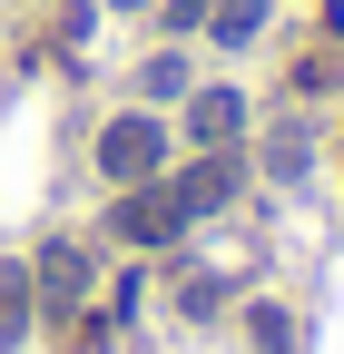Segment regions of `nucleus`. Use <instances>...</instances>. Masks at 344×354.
<instances>
[{"mask_svg":"<svg viewBox=\"0 0 344 354\" xmlns=\"http://www.w3.org/2000/svg\"><path fill=\"white\" fill-rule=\"evenodd\" d=\"M157 167H167V128L148 109H128V118L99 128V177H108V187H148Z\"/></svg>","mask_w":344,"mask_h":354,"instance_id":"1","label":"nucleus"},{"mask_svg":"<svg viewBox=\"0 0 344 354\" xmlns=\"http://www.w3.org/2000/svg\"><path fill=\"white\" fill-rule=\"evenodd\" d=\"M108 227H118L128 246H167V236H187V216H178V197L148 177V187H128V197H118V216H108Z\"/></svg>","mask_w":344,"mask_h":354,"instance_id":"2","label":"nucleus"},{"mask_svg":"<svg viewBox=\"0 0 344 354\" xmlns=\"http://www.w3.org/2000/svg\"><path fill=\"white\" fill-rule=\"evenodd\" d=\"M167 197H178L187 227H197V216H217V207L236 197V158H197V167H178V177H167Z\"/></svg>","mask_w":344,"mask_h":354,"instance_id":"3","label":"nucleus"},{"mask_svg":"<svg viewBox=\"0 0 344 354\" xmlns=\"http://www.w3.org/2000/svg\"><path fill=\"white\" fill-rule=\"evenodd\" d=\"M236 128H246V99H236V88H197V109H187V138H197V148H227Z\"/></svg>","mask_w":344,"mask_h":354,"instance_id":"4","label":"nucleus"},{"mask_svg":"<svg viewBox=\"0 0 344 354\" xmlns=\"http://www.w3.org/2000/svg\"><path fill=\"white\" fill-rule=\"evenodd\" d=\"M30 286H39V305H59V315H69V305L89 295V256H79V246H50V256H39V276H30Z\"/></svg>","mask_w":344,"mask_h":354,"instance_id":"5","label":"nucleus"},{"mask_svg":"<svg viewBox=\"0 0 344 354\" xmlns=\"http://www.w3.org/2000/svg\"><path fill=\"white\" fill-rule=\"evenodd\" d=\"M30 325H39V286L20 276V266H0V354H10Z\"/></svg>","mask_w":344,"mask_h":354,"instance_id":"6","label":"nucleus"},{"mask_svg":"<svg viewBox=\"0 0 344 354\" xmlns=\"http://www.w3.org/2000/svg\"><path fill=\"white\" fill-rule=\"evenodd\" d=\"M207 30L236 50V39H256V30H266V0H217V10H207Z\"/></svg>","mask_w":344,"mask_h":354,"instance_id":"7","label":"nucleus"},{"mask_svg":"<svg viewBox=\"0 0 344 354\" xmlns=\"http://www.w3.org/2000/svg\"><path fill=\"white\" fill-rule=\"evenodd\" d=\"M138 88H148V99H178V88H187V59H178V50H157V59L138 69Z\"/></svg>","mask_w":344,"mask_h":354,"instance_id":"8","label":"nucleus"},{"mask_svg":"<svg viewBox=\"0 0 344 354\" xmlns=\"http://www.w3.org/2000/svg\"><path fill=\"white\" fill-rule=\"evenodd\" d=\"M246 335L266 344V354H295V325H285V305H256V315H246Z\"/></svg>","mask_w":344,"mask_h":354,"instance_id":"9","label":"nucleus"},{"mask_svg":"<svg viewBox=\"0 0 344 354\" xmlns=\"http://www.w3.org/2000/svg\"><path fill=\"white\" fill-rule=\"evenodd\" d=\"M276 177H305V128H276V148H266Z\"/></svg>","mask_w":344,"mask_h":354,"instance_id":"10","label":"nucleus"},{"mask_svg":"<svg viewBox=\"0 0 344 354\" xmlns=\"http://www.w3.org/2000/svg\"><path fill=\"white\" fill-rule=\"evenodd\" d=\"M207 10H217V0H167V30H197Z\"/></svg>","mask_w":344,"mask_h":354,"instance_id":"11","label":"nucleus"},{"mask_svg":"<svg viewBox=\"0 0 344 354\" xmlns=\"http://www.w3.org/2000/svg\"><path fill=\"white\" fill-rule=\"evenodd\" d=\"M108 10H138V0H108Z\"/></svg>","mask_w":344,"mask_h":354,"instance_id":"12","label":"nucleus"}]
</instances>
